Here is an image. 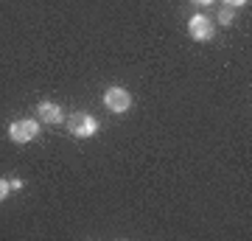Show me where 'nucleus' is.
Returning <instances> with one entry per match:
<instances>
[{
	"label": "nucleus",
	"instance_id": "obj_6",
	"mask_svg": "<svg viewBox=\"0 0 252 241\" xmlns=\"http://www.w3.org/2000/svg\"><path fill=\"white\" fill-rule=\"evenodd\" d=\"M219 20H221L224 26H230V23H233V6H230V9H221V11H219Z\"/></svg>",
	"mask_w": 252,
	"mask_h": 241
},
{
	"label": "nucleus",
	"instance_id": "obj_2",
	"mask_svg": "<svg viewBox=\"0 0 252 241\" xmlns=\"http://www.w3.org/2000/svg\"><path fill=\"white\" fill-rule=\"evenodd\" d=\"M104 107L109 109V112H126V109L132 107V96H129V90L124 87H109L104 90Z\"/></svg>",
	"mask_w": 252,
	"mask_h": 241
},
{
	"label": "nucleus",
	"instance_id": "obj_5",
	"mask_svg": "<svg viewBox=\"0 0 252 241\" xmlns=\"http://www.w3.org/2000/svg\"><path fill=\"white\" fill-rule=\"evenodd\" d=\"M36 115H39V121H45V124H62L64 121L62 107L54 104V101H42V104L36 107Z\"/></svg>",
	"mask_w": 252,
	"mask_h": 241
},
{
	"label": "nucleus",
	"instance_id": "obj_1",
	"mask_svg": "<svg viewBox=\"0 0 252 241\" xmlns=\"http://www.w3.org/2000/svg\"><path fill=\"white\" fill-rule=\"evenodd\" d=\"M67 129H70L73 138H93L95 129H98V121L90 112H73L67 118Z\"/></svg>",
	"mask_w": 252,
	"mask_h": 241
},
{
	"label": "nucleus",
	"instance_id": "obj_3",
	"mask_svg": "<svg viewBox=\"0 0 252 241\" xmlns=\"http://www.w3.org/2000/svg\"><path fill=\"white\" fill-rule=\"evenodd\" d=\"M36 135H39V124L31 121V118H20V121H14L9 126V138L14 143H31Z\"/></svg>",
	"mask_w": 252,
	"mask_h": 241
},
{
	"label": "nucleus",
	"instance_id": "obj_4",
	"mask_svg": "<svg viewBox=\"0 0 252 241\" xmlns=\"http://www.w3.org/2000/svg\"><path fill=\"white\" fill-rule=\"evenodd\" d=\"M188 34L196 39V42H207V39H213V34H216V28H213V23L207 17H202V14H193L188 23Z\"/></svg>",
	"mask_w": 252,
	"mask_h": 241
},
{
	"label": "nucleus",
	"instance_id": "obj_7",
	"mask_svg": "<svg viewBox=\"0 0 252 241\" xmlns=\"http://www.w3.org/2000/svg\"><path fill=\"white\" fill-rule=\"evenodd\" d=\"M11 188H9V182H6V179L0 177V202H3V199H6V194H9Z\"/></svg>",
	"mask_w": 252,
	"mask_h": 241
},
{
	"label": "nucleus",
	"instance_id": "obj_8",
	"mask_svg": "<svg viewBox=\"0 0 252 241\" xmlns=\"http://www.w3.org/2000/svg\"><path fill=\"white\" fill-rule=\"evenodd\" d=\"M227 6H244V3H250V0H224Z\"/></svg>",
	"mask_w": 252,
	"mask_h": 241
},
{
	"label": "nucleus",
	"instance_id": "obj_10",
	"mask_svg": "<svg viewBox=\"0 0 252 241\" xmlns=\"http://www.w3.org/2000/svg\"><path fill=\"white\" fill-rule=\"evenodd\" d=\"M190 3H196V6H210L213 0H190Z\"/></svg>",
	"mask_w": 252,
	"mask_h": 241
},
{
	"label": "nucleus",
	"instance_id": "obj_9",
	"mask_svg": "<svg viewBox=\"0 0 252 241\" xmlns=\"http://www.w3.org/2000/svg\"><path fill=\"white\" fill-rule=\"evenodd\" d=\"M9 188H23V179H17V177H14V179L9 182Z\"/></svg>",
	"mask_w": 252,
	"mask_h": 241
}]
</instances>
